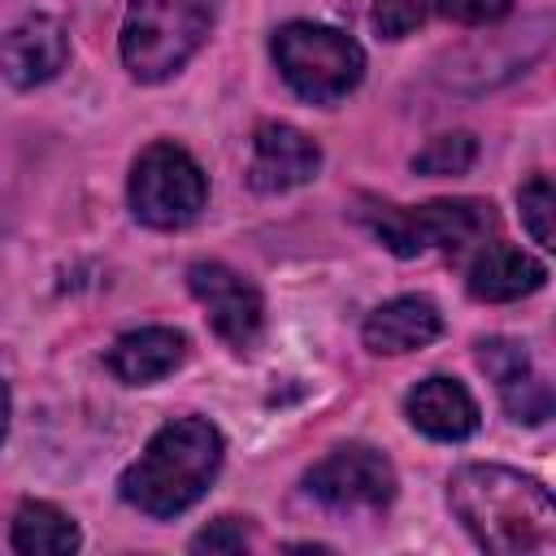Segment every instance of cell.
<instances>
[{"mask_svg":"<svg viewBox=\"0 0 556 556\" xmlns=\"http://www.w3.org/2000/svg\"><path fill=\"white\" fill-rule=\"evenodd\" d=\"M447 504L478 547L495 556L543 552L556 543V508L539 478L508 465H460L447 478Z\"/></svg>","mask_w":556,"mask_h":556,"instance_id":"1","label":"cell"},{"mask_svg":"<svg viewBox=\"0 0 556 556\" xmlns=\"http://www.w3.org/2000/svg\"><path fill=\"white\" fill-rule=\"evenodd\" d=\"M222 452L226 443L213 421L174 417L148 439L139 460L126 465L117 491L130 508L148 517H178L208 491V482L222 469Z\"/></svg>","mask_w":556,"mask_h":556,"instance_id":"2","label":"cell"},{"mask_svg":"<svg viewBox=\"0 0 556 556\" xmlns=\"http://www.w3.org/2000/svg\"><path fill=\"white\" fill-rule=\"evenodd\" d=\"M217 0H130L122 22V61L139 83L174 78L208 39Z\"/></svg>","mask_w":556,"mask_h":556,"instance_id":"3","label":"cell"},{"mask_svg":"<svg viewBox=\"0 0 556 556\" xmlns=\"http://www.w3.org/2000/svg\"><path fill=\"white\" fill-rule=\"evenodd\" d=\"M274 61L300 100L334 104L365 78V52L334 26L287 22L274 30Z\"/></svg>","mask_w":556,"mask_h":556,"instance_id":"4","label":"cell"},{"mask_svg":"<svg viewBox=\"0 0 556 556\" xmlns=\"http://www.w3.org/2000/svg\"><path fill=\"white\" fill-rule=\"evenodd\" d=\"M130 213L152 230H178L200 217L208 200V178L195 156L178 143H152L130 169Z\"/></svg>","mask_w":556,"mask_h":556,"instance_id":"5","label":"cell"},{"mask_svg":"<svg viewBox=\"0 0 556 556\" xmlns=\"http://www.w3.org/2000/svg\"><path fill=\"white\" fill-rule=\"evenodd\" d=\"M304 486L313 500H321L334 513H378L395 500V469L382 452L365 443H348L321 456L308 469Z\"/></svg>","mask_w":556,"mask_h":556,"instance_id":"6","label":"cell"},{"mask_svg":"<svg viewBox=\"0 0 556 556\" xmlns=\"http://www.w3.org/2000/svg\"><path fill=\"white\" fill-rule=\"evenodd\" d=\"M187 287L204 304L208 326L230 348H252L256 343L261 321H265V304H261V291L243 274H235L222 261H195L187 269Z\"/></svg>","mask_w":556,"mask_h":556,"instance_id":"7","label":"cell"},{"mask_svg":"<svg viewBox=\"0 0 556 556\" xmlns=\"http://www.w3.org/2000/svg\"><path fill=\"white\" fill-rule=\"evenodd\" d=\"M317 169H321V148L304 130H295L287 122L256 126V135H252V161H248L252 191H261V195L291 191V187L313 182Z\"/></svg>","mask_w":556,"mask_h":556,"instance_id":"8","label":"cell"},{"mask_svg":"<svg viewBox=\"0 0 556 556\" xmlns=\"http://www.w3.org/2000/svg\"><path fill=\"white\" fill-rule=\"evenodd\" d=\"M478 365L495 378V391H500V400H504L513 421L539 426V421L552 417V387L534 369L526 343H517V339H482L478 343Z\"/></svg>","mask_w":556,"mask_h":556,"instance_id":"9","label":"cell"},{"mask_svg":"<svg viewBox=\"0 0 556 556\" xmlns=\"http://www.w3.org/2000/svg\"><path fill=\"white\" fill-rule=\"evenodd\" d=\"M65 61H70V35L48 13L17 22L0 39V74L13 87H39V83L56 78L65 70Z\"/></svg>","mask_w":556,"mask_h":556,"instance_id":"10","label":"cell"},{"mask_svg":"<svg viewBox=\"0 0 556 556\" xmlns=\"http://www.w3.org/2000/svg\"><path fill=\"white\" fill-rule=\"evenodd\" d=\"M408 226L426 248H443L447 256H465L478 252L486 243V235L495 230V208L491 200H430L421 208H408Z\"/></svg>","mask_w":556,"mask_h":556,"instance_id":"11","label":"cell"},{"mask_svg":"<svg viewBox=\"0 0 556 556\" xmlns=\"http://www.w3.org/2000/svg\"><path fill=\"white\" fill-rule=\"evenodd\" d=\"M443 334V313L426 300V295H395L387 304H378L365 326H361V339L369 352L378 356H404V352H417L426 343H434Z\"/></svg>","mask_w":556,"mask_h":556,"instance_id":"12","label":"cell"},{"mask_svg":"<svg viewBox=\"0 0 556 556\" xmlns=\"http://www.w3.org/2000/svg\"><path fill=\"white\" fill-rule=\"evenodd\" d=\"M408 421L439 443H460L478 430V404L456 378H421L404 400Z\"/></svg>","mask_w":556,"mask_h":556,"instance_id":"13","label":"cell"},{"mask_svg":"<svg viewBox=\"0 0 556 556\" xmlns=\"http://www.w3.org/2000/svg\"><path fill=\"white\" fill-rule=\"evenodd\" d=\"M469 295L486 300V304H508L521 300L530 291H539L547 282L543 261H534L530 252L513 248V243H482L469 261Z\"/></svg>","mask_w":556,"mask_h":556,"instance_id":"14","label":"cell"},{"mask_svg":"<svg viewBox=\"0 0 556 556\" xmlns=\"http://www.w3.org/2000/svg\"><path fill=\"white\" fill-rule=\"evenodd\" d=\"M187 361V334L174 326H139L130 334H122L109 348V369L130 382V387H148L169 378L178 365Z\"/></svg>","mask_w":556,"mask_h":556,"instance_id":"15","label":"cell"},{"mask_svg":"<svg viewBox=\"0 0 556 556\" xmlns=\"http://www.w3.org/2000/svg\"><path fill=\"white\" fill-rule=\"evenodd\" d=\"M13 547L22 556H70L78 547V526L48 500H26L13 513Z\"/></svg>","mask_w":556,"mask_h":556,"instance_id":"16","label":"cell"},{"mask_svg":"<svg viewBox=\"0 0 556 556\" xmlns=\"http://www.w3.org/2000/svg\"><path fill=\"white\" fill-rule=\"evenodd\" d=\"M473 161H478V139L465 135V130H452V135H434V139L413 156V169L439 178V174H465Z\"/></svg>","mask_w":556,"mask_h":556,"instance_id":"17","label":"cell"},{"mask_svg":"<svg viewBox=\"0 0 556 556\" xmlns=\"http://www.w3.org/2000/svg\"><path fill=\"white\" fill-rule=\"evenodd\" d=\"M517 204H521V222L526 230L534 235L539 248H556L552 239V213H556V195H552V178L547 174H534L521 191H517Z\"/></svg>","mask_w":556,"mask_h":556,"instance_id":"18","label":"cell"},{"mask_svg":"<svg viewBox=\"0 0 556 556\" xmlns=\"http://www.w3.org/2000/svg\"><path fill=\"white\" fill-rule=\"evenodd\" d=\"M430 13V0H374V26L382 39H404Z\"/></svg>","mask_w":556,"mask_h":556,"instance_id":"19","label":"cell"},{"mask_svg":"<svg viewBox=\"0 0 556 556\" xmlns=\"http://www.w3.org/2000/svg\"><path fill=\"white\" fill-rule=\"evenodd\" d=\"M248 547V526L239 517H217L191 539V552H243Z\"/></svg>","mask_w":556,"mask_h":556,"instance_id":"20","label":"cell"},{"mask_svg":"<svg viewBox=\"0 0 556 556\" xmlns=\"http://www.w3.org/2000/svg\"><path fill=\"white\" fill-rule=\"evenodd\" d=\"M439 9L460 26H486L500 22L513 9V0H439Z\"/></svg>","mask_w":556,"mask_h":556,"instance_id":"21","label":"cell"},{"mask_svg":"<svg viewBox=\"0 0 556 556\" xmlns=\"http://www.w3.org/2000/svg\"><path fill=\"white\" fill-rule=\"evenodd\" d=\"M4 430H9V387L0 382V439H4Z\"/></svg>","mask_w":556,"mask_h":556,"instance_id":"22","label":"cell"}]
</instances>
